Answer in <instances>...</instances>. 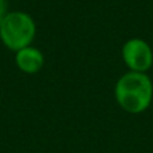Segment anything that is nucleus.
<instances>
[{
    "instance_id": "nucleus-1",
    "label": "nucleus",
    "mask_w": 153,
    "mask_h": 153,
    "mask_svg": "<svg viewBox=\"0 0 153 153\" xmlns=\"http://www.w3.org/2000/svg\"><path fill=\"white\" fill-rule=\"evenodd\" d=\"M114 97L120 108L130 114H140L151 106L153 82L146 73L126 71L114 86Z\"/></svg>"
},
{
    "instance_id": "nucleus-2",
    "label": "nucleus",
    "mask_w": 153,
    "mask_h": 153,
    "mask_svg": "<svg viewBox=\"0 0 153 153\" xmlns=\"http://www.w3.org/2000/svg\"><path fill=\"white\" fill-rule=\"evenodd\" d=\"M36 36V23L30 13L8 11L0 22V40L8 50L16 53L31 46Z\"/></svg>"
},
{
    "instance_id": "nucleus-3",
    "label": "nucleus",
    "mask_w": 153,
    "mask_h": 153,
    "mask_svg": "<svg viewBox=\"0 0 153 153\" xmlns=\"http://www.w3.org/2000/svg\"><path fill=\"white\" fill-rule=\"evenodd\" d=\"M121 58L129 71L148 73L153 66L152 46L141 38H130L122 45Z\"/></svg>"
},
{
    "instance_id": "nucleus-4",
    "label": "nucleus",
    "mask_w": 153,
    "mask_h": 153,
    "mask_svg": "<svg viewBox=\"0 0 153 153\" xmlns=\"http://www.w3.org/2000/svg\"><path fill=\"white\" fill-rule=\"evenodd\" d=\"M15 63L24 74H36L45 66V55L35 46H27L15 53Z\"/></svg>"
},
{
    "instance_id": "nucleus-5",
    "label": "nucleus",
    "mask_w": 153,
    "mask_h": 153,
    "mask_svg": "<svg viewBox=\"0 0 153 153\" xmlns=\"http://www.w3.org/2000/svg\"><path fill=\"white\" fill-rule=\"evenodd\" d=\"M7 12H8V1L7 0H0V22L3 20V18L5 16Z\"/></svg>"
}]
</instances>
